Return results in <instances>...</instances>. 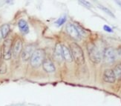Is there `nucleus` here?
Returning a JSON list of instances; mask_svg holds the SVG:
<instances>
[{
    "mask_svg": "<svg viewBox=\"0 0 121 106\" xmlns=\"http://www.w3.org/2000/svg\"><path fill=\"white\" fill-rule=\"evenodd\" d=\"M88 55L90 60L94 64H99L102 59V54L97 45L93 42H88L86 45Z\"/></svg>",
    "mask_w": 121,
    "mask_h": 106,
    "instance_id": "f257e3e1",
    "label": "nucleus"
},
{
    "mask_svg": "<svg viewBox=\"0 0 121 106\" xmlns=\"http://www.w3.org/2000/svg\"><path fill=\"white\" fill-rule=\"evenodd\" d=\"M23 48L22 46V41L20 39H17L15 41L14 44L13 45V48H12V56L13 58L17 59L19 57L20 54H22V51Z\"/></svg>",
    "mask_w": 121,
    "mask_h": 106,
    "instance_id": "0eeeda50",
    "label": "nucleus"
},
{
    "mask_svg": "<svg viewBox=\"0 0 121 106\" xmlns=\"http://www.w3.org/2000/svg\"><path fill=\"white\" fill-rule=\"evenodd\" d=\"M79 3L81 4L82 5H83V6H85L86 8H92V4L90 3V2H88L87 1H79Z\"/></svg>",
    "mask_w": 121,
    "mask_h": 106,
    "instance_id": "6ab92c4d",
    "label": "nucleus"
},
{
    "mask_svg": "<svg viewBox=\"0 0 121 106\" xmlns=\"http://www.w3.org/2000/svg\"><path fill=\"white\" fill-rule=\"evenodd\" d=\"M35 51V47L33 45H28L25 47V48L22 50L21 56L23 61L26 62L29 59H30L31 56H32L34 52Z\"/></svg>",
    "mask_w": 121,
    "mask_h": 106,
    "instance_id": "423d86ee",
    "label": "nucleus"
},
{
    "mask_svg": "<svg viewBox=\"0 0 121 106\" xmlns=\"http://www.w3.org/2000/svg\"><path fill=\"white\" fill-rule=\"evenodd\" d=\"M66 29H67L68 34H69L72 38L75 39H80L81 36H80V34H79L75 25H73L71 23H68L67 25Z\"/></svg>",
    "mask_w": 121,
    "mask_h": 106,
    "instance_id": "1a4fd4ad",
    "label": "nucleus"
},
{
    "mask_svg": "<svg viewBox=\"0 0 121 106\" xmlns=\"http://www.w3.org/2000/svg\"><path fill=\"white\" fill-rule=\"evenodd\" d=\"M116 3L119 5V6L121 8V1H116Z\"/></svg>",
    "mask_w": 121,
    "mask_h": 106,
    "instance_id": "4be33fe9",
    "label": "nucleus"
},
{
    "mask_svg": "<svg viewBox=\"0 0 121 106\" xmlns=\"http://www.w3.org/2000/svg\"><path fill=\"white\" fill-rule=\"evenodd\" d=\"M2 47L0 46V62L2 60Z\"/></svg>",
    "mask_w": 121,
    "mask_h": 106,
    "instance_id": "412c9836",
    "label": "nucleus"
},
{
    "mask_svg": "<svg viewBox=\"0 0 121 106\" xmlns=\"http://www.w3.org/2000/svg\"><path fill=\"white\" fill-rule=\"evenodd\" d=\"M113 71L114 73V75L116 76L117 79H119L121 78V63L120 64H117L114 68Z\"/></svg>",
    "mask_w": 121,
    "mask_h": 106,
    "instance_id": "2eb2a0df",
    "label": "nucleus"
},
{
    "mask_svg": "<svg viewBox=\"0 0 121 106\" xmlns=\"http://www.w3.org/2000/svg\"><path fill=\"white\" fill-rule=\"evenodd\" d=\"M10 25H8V24H4L2 26L1 29H0V31H1L2 39L7 38V36H8V34L10 33Z\"/></svg>",
    "mask_w": 121,
    "mask_h": 106,
    "instance_id": "4468645a",
    "label": "nucleus"
},
{
    "mask_svg": "<svg viewBox=\"0 0 121 106\" xmlns=\"http://www.w3.org/2000/svg\"><path fill=\"white\" fill-rule=\"evenodd\" d=\"M103 29L105 31H106V32H108V33H112L113 32L112 28L111 27H109L108 25H106L103 26Z\"/></svg>",
    "mask_w": 121,
    "mask_h": 106,
    "instance_id": "aec40b11",
    "label": "nucleus"
},
{
    "mask_svg": "<svg viewBox=\"0 0 121 106\" xmlns=\"http://www.w3.org/2000/svg\"><path fill=\"white\" fill-rule=\"evenodd\" d=\"M7 72V65L4 62H0V74H4Z\"/></svg>",
    "mask_w": 121,
    "mask_h": 106,
    "instance_id": "f3484780",
    "label": "nucleus"
},
{
    "mask_svg": "<svg viewBox=\"0 0 121 106\" xmlns=\"http://www.w3.org/2000/svg\"><path fill=\"white\" fill-rule=\"evenodd\" d=\"M43 67L44 71L47 73H53L56 70L53 62L49 59H45L44 62L43 63Z\"/></svg>",
    "mask_w": 121,
    "mask_h": 106,
    "instance_id": "9b49d317",
    "label": "nucleus"
},
{
    "mask_svg": "<svg viewBox=\"0 0 121 106\" xmlns=\"http://www.w3.org/2000/svg\"><path fill=\"white\" fill-rule=\"evenodd\" d=\"M18 26L19 28L21 30V32L24 34H27L29 32V27L28 25L25 20L24 19H20L18 22Z\"/></svg>",
    "mask_w": 121,
    "mask_h": 106,
    "instance_id": "ddd939ff",
    "label": "nucleus"
},
{
    "mask_svg": "<svg viewBox=\"0 0 121 106\" xmlns=\"http://www.w3.org/2000/svg\"><path fill=\"white\" fill-rule=\"evenodd\" d=\"M65 21H66V17L65 16H63V17H60L58 20L56 21V24L57 25V26H61L65 22Z\"/></svg>",
    "mask_w": 121,
    "mask_h": 106,
    "instance_id": "a211bd4d",
    "label": "nucleus"
},
{
    "mask_svg": "<svg viewBox=\"0 0 121 106\" xmlns=\"http://www.w3.org/2000/svg\"><path fill=\"white\" fill-rule=\"evenodd\" d=\"M30 65L34 68H39L45 60V52L43 49H36L30 58Z\"/></svg>",
    "mask_w": 121,
    "mask_h": 106,
    "instance_id": "7ed1b4c3",
    "label": "nucleus"
},
{
    "mask_svg": "<svg viewBox=\"0 0 121 106\" xmlns=\"http://www.w3.org/2000/svg\"><path fill=\"white\" fill-rule=\"evenodd\" d=\"M117 50L115 49L113 47H106L103 52V60L106 64H112L117 60L118 57Z\"/></svg>",
    "mask_w": 121,
    "mask_h": 106,
    "instance_id": "20e7f679",
    "label": "nucleus"
},
{
    "mask_svg": "<svg viewBox=\"0 0 121 106\" xmlns=\"http://www.w3.org/2000/svg\"><path fill=\"white\" fill-rule=\"evenodd\" d=\"M2 57L4 60H9L12 56L13 42L10 39H5L2 44Z\"/></svg>",
    "mask_w": 121,
    "mask_h": 106,
    "instance_id": "39448f33",
    "label": "nucleus"
},
{
    "mask_svg": "<svg viewBox=\"0 0 121 106\" xmlns=\"http://www.w3.org/2000/svg\"><path fill=\"white\" fill-rule=\"evenodd\" d=\"M62 54H63V59H64L65 62L68 63H71L73 62V59L70 48H68L65 45H62Z\"/></svg>",
    "mask_w": 121,
    "mask_h": 106,
    "instance_id": "f8f14e48",
    "label": "nucleus"
},
{
    "mask_svg": "<svg viewBox=\"0 0 121 106\" xmlns=\"http://www.w3.org/2000/svg\"><path fill=\"white\" fill-rule=\"evenodd\" d=\"M73 59L78 65H83L85 63V56L81 47L76 42H72L69 45Z\"/></svg>",
    "mask_w": 121,
    "mask_h": 106,
    "instance_id": "f03ea898",
    "label": "nucleus"
},
{
    "mask_svg": "<svg viewBox=\"0 0 121 106\" xmlns=\"http://www.w3.org/2000/svg\"><path fill=\"white\" fill-rule=\"evenodd\" d=\"M54 56L56 62L59 63L62 62L63 61V54H62V45H60V43H56L54 47Z\"/></svg>",
    "mask_w": 121,
    "mask_h": 106,
    "instance_id": "9d476101",
    "label": "nucleus"
},
{
    "mask_svg": "<svg viewBox=\"0 0 121 106\" xmlns=\"http://www.w3.org/2000/svg\"><path fill=\"white\" fill-rule=\"evenodd\" d=\"M103 79L105 82L112 84L114 83L116 81V76L114 75V73L113 71V69H106L103 72Z\"/></svg>",
    "mask_w": 121,
    "mask_h": 106,
    "instance_id": "6e6552de",
    "label": "nucleus"
},
{
    "mask_svg": "<svg viewBox=\"0 0 121 106\" xmlns=\"http://www.w3.org/2000/svg\"><path fill=\"white\" fill-rule=\"evenodd\" d=\"M97 7H98V8H99L101 10H103V11H104L106 13H107L108 15H109L110 17H114V14L108 8H107L106 7H105V6H103V5H102V4H97Z\"/></svg>",
    "mask_w": 121,
    "mask_h": 106,
    "instance_id": "dca6fc26",
    "label": "nucleus"
}]
</instances>
